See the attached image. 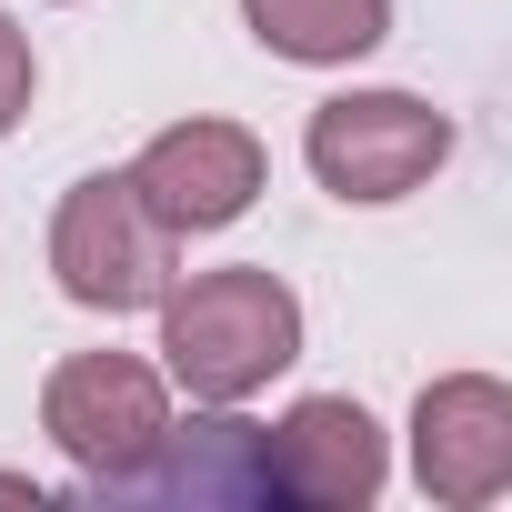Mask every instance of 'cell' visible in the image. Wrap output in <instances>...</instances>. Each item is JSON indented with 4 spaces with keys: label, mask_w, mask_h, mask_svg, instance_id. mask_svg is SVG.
Wrapping results in <instances>:
<instances>
[{
    "label": "cell",
    "mask_w": 512,
    "mask_h": 512,
    "mask_svg": "<svg viewBox=\"0 0 512 512\" xmlns=\"http://www.w3.org/2000/svg\"><path fill=\"white\" fill-rule=\"evenodd\" d=\"M151 312H161V372L191 402H251L302 362V292L282 272H262V262L191 272Z\"/></svg>",
    "instance_id": "cell-1"
},
{
    "label": "cell",
    "mask_w": 512,
    "mask_h": 512,
    "mask_svg": "<svg viewBox=\"0 0 512 512\" xmlns=\"http://www.w3.org/2000/svg\"><path fill=\"white\" fill-rule=\"evenodd\" d=\"M51 282L81 312H151L181 282V231L151 221V201L131 191V171H91L61 191L51 211Z\"/></svg>",
    "instance_id": "cell-2"
},
{
    "label": "cell",
    "mask_w": 512,
    "mask_h": 512,
    "mask_svg": "<svg viewBox=\"0 0 512 512\" xmlns=\"http://www.w3.org/2000/svg\"><path fill=\"white\" fill-rule=\"evenodd\" d=\"M302 161L332 201L382 211V201H412L452 161V111H432L422 91H332L302 121Z\"/></svg>",
    "instance_id": "cell-3"
},
{
    "label": "cell",
    "mask_w": 512,
    "mask_h": 512,
    "mask_svg": "<svg viewBox=\"0 0 512 512\" xmlns=\"http://www.w3.org/2000/svg\"><path fill=\"white\" fill-rule=\"evenodd\" d=\"M41 432L61 442V462L81 472V492L101 502L121 472L151 462V442L171 432V372L141 352H71L41 382Z\"/></svg>",
    "instance_id": "cell-4"
},
{
    "label": "cell",
    "mask_w": 512,
    "mask_h": 512,
    "mask_svg": "<svg viewBox=\"0 0 512 512\" xmlns=\"http://www.w3.org/2000/svg\"><path fill=\"white\" fill-rule=\"evenodd\" d=\"M101 502H171V512H272V442L262 422H241V402H201L151 442L141 472H121Z\"/></svg>",
    "instance_id": "cell-5"
},
{
    "label": "cell",
    "mask_w": 512,
    "mask_h": 512,
    "mask_svg": "<svg viewBox=\"0 0 512 512\" xmlns=\"http://www.w3.org/2000/svg\"><path fill=\"white\" fill-rule=\"evenodd\" d=\"M131 191L151 201V221L161 231H231L251 201H262V141H251L241 121H211V111H191V121H171V131H151L131 161Z\"/></svg>",
    "instance_id": "cell-6"
},
{
    "label": "cell",
    "mask_w": 512,
    "mask_h": 512,
    "mask_svg": "<svg viewBox=\"0 0 512 512\" xmlns=\"http://www.w3.org/2000/svg\"><path fill=\"white\" fill-rule=\"evenodd\" d=\"M412 482L442 512H492L512 492V392L492 372H442L412 402Z\"/></svg>",
    "instance_id": "cell-7"
},
{
    "label": "cell",
    "mask_w": 512,
    "mask_h": 512,
    "mask_svg": "<svg viewBox=\"0 0 512 512\" xmlns=\"http://www.w3.org/2000/svg\"><path fill=\"white\" fill-rule=\"evenodd\" d=\"M262 442H272L282 512H362L392 482V432L352 392H302L282 422H262Z\"/></svg>",
    "instance_id": "cell-8"
},
{
    "label": "cell",
    "mask_w": 512,
    "mask_h": 512,
    "mask_svg": "<svg viewBox=\"0 0 512 512\" xmlns=\"http://www.w3.org/2000/svg\"><path fill=\"white\" fill-rule=\"evenodd\" d=\"M241 31L262 41L272 61L342 71V61H362V51L392 41V0H241Z\"/></svg>",
    "instance_id": "cell-9"
},
{
    "label": "cell",
    "mask_w": 512,
    "mask_h": 512,
    "mask_svg": "<svg viewBox=\"0 0 512 512\" xmlns=\"http://www.w3.org/2000/svg\"><path fill=\"white\" fill-rule=\"evenodd\" d=\"M31 91H41V61H31V31L0 11V141L21 131V111H31Z\"/></svg>",
    "instance_id": "cell-10"
},
{
    "label": "cell",
    "mask_w": 512,
    "mask_h": 512,
    "mask_svg": "<svg viewBox=\"0 0 512 512\" xmlns=\"http://www.w3.org/2000/svg\"><path fill=\"white\" fill-rule=\"evenodd\" d=\"M0 502H51V482H31V472H0Z\"/></svg>",
    "instance_id": "cell-11"
}]
</instances>
